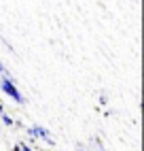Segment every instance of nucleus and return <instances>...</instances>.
Instances as JSON below:
<instances>
[{
    "label": "nucleus",
    "mask_w": 144,
    "mask_h": 151,
    "mask_svg": "<svg viewBox=\"0 0 144 151\" xmlns=\"http://www.w3.org/2000/svg\"><path fill=\"white\" fill-rule=\"evenodd\" d=\"M32 128H34V132H36V138H38V140H43V143H45V145H49V147H53V145H55V138H53V134H51L45 126L34 124Z\"/></svg>",
    "instance_id": "nucleus-2"
},
{
    "label": "nucleus",
    "mask_w": 144,
    "mask_h": 151,
    "mask_svg": "<svg viewBox=\"0 0 144 151\" xmlns=\"http://www.w3.org/2000/svg\"><path fill=\"white\" fill-rule=\"evenodd\" d=\"M87 149H89V151H108V149H106V145L102 143V140H100L98 136H91V138H89Z\"/></svg>",
    "instance_id": "nucleus-3"
},
{
    "label": "nucleus",
    "mask_w": 144,
    "mask_h": 151,
    "mask_svg": "<svg viewBox=\"0 0 144 151\" xmlns=\"http://www.w3.org/2000/svg\"><path fill=\"white\" fill-rule=\"evenodd\" d=\"M76 151H89L87 145H76Z\"/></svg>",
    "instance_id": "nucleus-8"
},
{
    "label": "nucleus",
    "mask_w": 144,
    "mask_h": 151,
    "mask_svg": "<svg viewBox=\"0 0 144 151\" xmlns=\"http://www.w3.org/2000/svg\"><path fill=\"white\" fill-rule=\"evenodd\" d=\"M0 113H4V104H0Z\"/></svg>",
    "instance_id": "nucleus-10"
},
{
    "label": "nucleus",
    "mask_w": 144,
    "mask_h": 151,
    "mask_svg": "<svg viewBox=\"0 0 144 151\" xmlns=\"http://www.w3.org/2000/svg\"><path fill=\"white\" fill-rule=\"evenodd\" d=\"M0 122H2V126H6V128H13L15 126V119L9 115L6 111H4V113H0Z\"/></svg>",
    "instance_id": "nucleus-4"
},
{
    "label": "nucleus",
    "mask_w": 144,
    "mask_h": 151,
    "mask_svg": "<svg viewBox=\"0 0 144 151\" xmlns=\"http://www.w3.org/2000/svg\"><path fill=\"white\" fill-rule=\"evenodd\" d=\"M26 134H28V138H30V143H38L36 132H34V128H32V126H30V128H26Z\"/></svg>",
    "instance_id": "nucleus-5"
},
{
    "label": "nucleus",
    "mask_w": 144,
    "mask_h": 151,
    "mask_svg": "<svg viewBox=\"0 0 144 151\" xmlns=\"http://www.w3.org/2000/svg\"><path fill=\"white\" fill-rule=\"evenodd\" d=\"M0 75H11V73L6 70V66L2 64V60H0Z\"/></svg>",
    "instance_id": "nucleus-6"
},
{
    "label": "nucleus",
    "mask_w": 144,
    "mask_h": 151,
    "mask_svg": "<svg viewBox=\"0 0 144 151\" xmlns=\"http://www.w3.org/2000/svg\"><path fill=\"white\" fill-rule=\"evenodd\" d=\"M21 151H34V149H32V147H30L28 143H21Z\"/></svg>",
    "instance_id": "nucleus-7"
},
{
    "label": "nucleus",
    "mask_w": 144,
    "mask_h": 151,
    "mask_svg": "<svg viewBox=\"0 0 144 151\" xmlns=\"http://www.w3.org/2000/svg\"><path fill=\"white\" fill-rule=\"evenodd\" d=\"M11 151H21V143H17V145H15V147H13Z\"/></svg>",
    "instance_id": "nucleus-9"
},
{
    "label": "nucleus",
    "mask_w": 144,
    "mask_h": 151,
    "mask_svg": "<svg viewBox=\"0 0 144 151\" xmlns=\"http://www.w3.org/2000/svg\"><path fill=\"white\" fill-rule=\"evenodd\" d=\"M0 92L6 98H11V102H15V104H26L28 102V98L17 87V79L13 75H0Z\"/></svg>",
    "instance_id": "nucleus-1"
}]
</instances>
